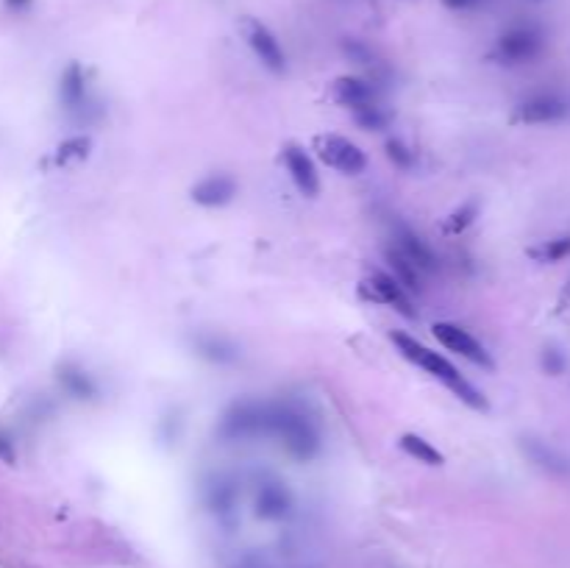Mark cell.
Segmentation results:
<instances>
[{
    "mask_svg": "<svg viewBox=\"0 0 570 568\" xmlns=\"http://www.w3.org/2000/svg\"><path fill=\"white\" fill-rule=\"evenodd\" d=\"M387 265H390L393 276H395L406 290H418V292L423 290L426 274H423V270H418L406 257H401V254L395 251V248H387Z\"/></svg>",
    "mask_w": 570,
    "mask_h": 568,
    "instance_id": "cell-20",
    "label": "cell"
},
{
    "mask_svg": "<svg viewBox=\"0 0 570 568\" xmlns=\"http://www.w3.org/2000/svg\"><path fill=\"white\" fill-rule=\"evenodd\" d=\"M254 513L262 521H270V524H281V521H289L295 513V496L289 490V485L276 473H259L254 482Z\"/></svg>",
    "mask_w": 570,
    "mask_h": 568,
    "instance_id": "cell-4",
    "label": "cell"
},
{
    "mask_svg": "<svg viewBox=\"0 0 570 568\" xmlns=\"http://www.w3.org/2000/svg\"><path fill=\"white\" fill-rule=\"evenodd\" d=\"M565 118V101L557 95H534L520 103L523 123H557Z\"/></svg>",
    "mask_w": 570,
    "mask_h": 568,
    "instance_id": "cell-18",
    "label": "cell"
},
{
    "mask_svg": "<svg viewBox=\"0 0 570 568\" xmlns=\"http://www.w3.org/2000/svg\"><path fill=\"white\" fill-rule=\"evenodd\" d=\"M359 292L364 301L390 307L401 317H406V321H415L418 317V307L412 301V295H409V290L393 274H387V270H373L368 279H362Z\"/></svg>",
    "mask_w": 570,
    "mask_h": 568,
    "instance_id": "cell-5",
    "label": "cell"
},
{
    "mask_svg": "<svg viewBox=\"0 0 570 568\" xmlns=\"http://www.w3.org/2000/svg\"><path fill=\"white\" fill-rule=\"evenodd\" d=\"M390 248H395V251H398L401 257H406L418 270H423L426 276L437 274V270H440V259H437V254H435V248H431L428 240H426L420 232H415L412 226L395 223V229H393V245H390Z\"/></svg>",
    "mask_w": 570,
    "mask_h": 568,
    "instance_id": "cell-11",
    "label": "cell"
},
{
    "mask_svg": "<svg viewBox=\"0 0 570 568\" xmlns=\"http://www.w3.org/2000/svg\"><path fill=\"white\" fill-rule=\"evenodd\" d=\"M398 446H401V451L406 454V457H412V460H418L423 465L440 468L445 463V454L431 440H426L423 435H415V432H406V435H401Z\"/></svg>",
    "mask_w": 570,
    "mask_h": 568,
    "instance_id": "cell-19",
    "label": "cell"
},
{
    "mask_svg": "<svg viewBox=\"0 0 570 568\" xmlns=\"http://www.w3.org/2000/svg\"><path fill=\"white\" fill-rule=\"evenodd\" d=\"M312 145H314L317 159L342 176H359V173H364V168H368V156H364V151L356 143H351L348 137H342V134H331V131L317 134Z\"/></svg>",
    "mask_w": 570,
    "mask_h": 568,
    "instance_id": "cell-6",
    "label": "cell"
},
{
    "mask_svg": "<svg viewBox=\"0 0 570 568\" xmlns=\"http://www.w3.org/2000/svg\"><path fill=\"white\" fill-rule=\"evenodd\" d=\"M448 12H476L484 6V0H443Z\"/></svg>",
    "mask_w": 570,
    "mask_h": 568,
    "instance_id": "cell-27",
    "label": "cell"
},
{
    "mask_svg": "<svg viewBox=\"0 0 570 568\" xmlns=\"http://www.w3.org/2000/svg\"><path fill=\"white\" fill-rule=\"evenodd\" d=\"M242 37L248 42L250 54L256 56V62L265 67L273 76H284L287 73V54L281 48L279 37L273 34V29L267 22L256 20V17H245L242 20Z\"/></svg>",
    "mask_w": 570,
    "mask_h": 568,
    "instance_id": "cell-7",
    "label": "cell"
},
{
    "mask_svg": "<svg viewBox=\"0 0 570 568\" xmlns=\"http://www.w3.org/2000/svg\"><path fill=\"white\" fill-rule=\"evenodd\" d=\"M192 349L200 359H207L209 366L217 368H232L242 359V349L223 332H195Z\"/></svg>",
    "mask_w": 570,
    "mask_h": 568,
    "instance_id": "cell-15",
    "label": "cell"
},
{
    "mask_svg": "<svg viewBox=\"0 0 570 568\" xmlns=\"http://www.w3.org/2000/svg\"><path fill=\"white\" fill-rule=\"evenodd\" d=\"M354 120H356V126L364 128V131H381V128L390 126L393 115H390V109H387L384 103H376V106H370V109L356 111Z\"/></svg>",
    "mask_w": 570,
    "mask_h": 568,
    "instance_id": "cell-23",
    "label": "cell"
},
{
    "mask_svg": "<svg viewBox=\"0 0 570 568\" xmlns=\"http://www.w3.org/2000/svg\"><path fill=\"white\" fill-rule=\"evenodd\" d=\"M59 103L67 115H84L89 109V84H86V70L78 62H70L59 76Z\"/></svg>",
    "mask_w": 570,
    "mask_h": 568,
    "instance_id": "cell-16",
    "label": "cell"
},
{
    "mask_svg": "<svg viewBox=\"0 0 570 568\" xmlns=\"http://www.w3.org/2000/svg\"><path fill=\"white\" fill-rule=\"evenodd\" d=\"M387 156H390V162L401 170H412L415 162H418V153L409 148L403 140H387Z\"/></svg>",
    "mask_w": 570,
    "mask_h": 568,
    "instance_id": "cell-25",
    "label": "cell"
},
{
    "mask_svg": "<svg viewBox=\"0 0 570 568\" xmlns=\"http://www.w3.org/2000/svg\"><path fill=\"white\" fill-rule=\"evenodd\" d=\"M523 446H526V454L532 457V463H537L540 468H545L549 473H565L567 463L559 457L554 449H549V446L540 443V440H529V443H523Z\"/></svg>",
    "mask_w": 570,
    "mask_h": 568,
    "instance_id": "cell-22",
    "label": "cell"
},
{
    "mask_svg": "<svg viewBox=\"0 0 570 568\" xmlns=\"http://www.w3.org/2000/svg\"><path fill=\"white\" fill-rule=\"evenodd\" d=\"M542 48V37L534 26H512L495 42V56L501 64H523L532 62Z\"/></svg>",
    "mask_w": 570,
    "mask_h": 568,
    "instance_id": "cell-10",
    "label": "cell"
},
{
    "mask_svg": "<svg viewBox=\"0 0 570 568\" xmlns=\"http://www.w3.org/2000/svg\"><path fill=\"white\" fill-rule=\"evenodd\" d=\"M234 568H267V565L262 560H240Z\"/></svg>",
    "mask_w": 570,
    "mask_h": 568,
    "instance_id": "cell-29",
    "label": "cell"
},
{
    "mask_svg": "<svg viewBox=\"0 0 570 568\" xmlns=\"http://www.w3.org/2000/svg\"><path fill=\"white\" fill-rule=\"evenodd\" d=\"M476 215H478V203L476 201H468V203H462L460 210H453L451 215H448V220H445V232L448 235H462L468 226L476 220Z\"/></svg>",
    "mask_w": 570,
    "mask_h": 568,
    "instance_id": "cell-24",
    "label": "cell"
},
{
    "mask_svg": "<svg viewBox=\"0 0 570 568\" xmlns=\"http://www.w3.org/2000/svg\"><path fill=\"white\" fill-rule=\"evenodd\" d=\"M240 195V185L228 173H209L190 190V198L203 210H223Z\"/></svg>",
    "mask_w": 570,
    "mask_h": 568,
    "instance_id": "cell-14",
    "label": "cell"
},
{
    "mask_svg": "<svg viewBox=\"0 0 570 568\" xmlns=\"http://www.w3.org/2000/svg\"><path fill=\"white\" fill-rule=\"evenodd\" d=\"M34 4H37V0H4V6H6L9 12H14V14H26V12H31V9H34Z\"/></svg>",
    "mask_w": 570,
    "mask_h": 568,
    "instance_id": "cell-28",
    "label": "cell"
},
{
    "mask_svg": "<svg viewBox=\"0 0 570 568\" xmlns=\"http://www.w3.org/2000/svg\"><path fill=\"white\" fill-rule=\"evenodd\" d=\"M89 151H93V137H89V134H73L70 140H64L56 148V165L81 162V159L89 156Z\"/></svg>",
    "mask_w": 570,
    "mask_h": 568,
    "instance_id": "cell-21",
    "label": "cell"
},
{
    "mask_svg": "<svg viewBox=\"0 0 570 568\" xmlns=\"http://www.w3.org/2000/svg\"><path fill=\"white\" fill-rule=\"evenodd\" d=\"M431 334H435L448 351H453V354H460L462 359L473 362L476 368H484V371H493V368H495V362H493L490 351H487L482 343H478V340H476L468 329H462L460 324L440 321V324L431 326Z\"/></svg>",
    "mask_w": 570,
    "mask_h": 568,
    "instance_id": "cell-8",
    "label": "cell"
},
{
    "mask_svg": "<svg viewBox=\"0 0 570 568\" xmlns=\"http://www.w3.org/2000/svg\"><path fill=\"white\" fill-rule=\"evenodd\" d=\"M390 340L395 343V349H398V354L403 359L415 362V366H420L426 374H431L437 382H443L456 399L470 407V410H476V413H487L490 410L487 396L478 391L470 379H465L460 371H456L440 351H431L428 346H423L420 340H415V337H409L406 332H390Z\"/></svg>",
    "mask_w": 570,
    "mask_h": 568,
    "instance_id": "cell-1",
    "label": "cell"
},
{
    "mask_svg": "<svg viewBox=\"0 0 570 568\" xmlns=\"http://www.w3.org/2000/svg\"><path fill=\"white\" fill-rule=\"evenodd\" d=\"M217 438L223 443H248L270 435V401L242 399L234 401L217 421Z\"/></svg>",
    "mask_w": 570,
    "mask_h": 568,
    "instance_id": "cell-3",
    "label": "cell"
},
{
    "mask_svg": "<svg viewBox=\"0 0 570 568\" xmlns=\"http://www.w3.org/2000/svg\"><path fill=\"white\" fill-rule=\"evenodd\" d=\"M331 95L334 101L348 109L351 115H356V111L362 109H370L376 103H381V93L379 86L368 78H359V76H339L334 84H331Z\"/></svg>",
    "mask_w": 570,
    "mask_h": 568,
    "instance_id": "cell-13",
    "label": "cell"
},
{
    "mask_svg": "<svg viewBox=\"0 0 570 568\" xmlns=\"http://www.w3.org/2000/svg\"><path fill=\"white\" fill-rule=\"evenodd\" d=\"M281 159H284V168L292 178L295 190H298L304 198H317L321 195V173H317L312 156L306 153L304 145L298 143H287L281 148Z\"/></svg>",
    "mask_w": 570,
    "mask_h": 568,
    "instance_id": "cell-12",
    "label": "cell"
},
{
    "mask_svg": "<svg viewBox=\"0 0 570 568\" xmlns=\"http://www.w3.org/2000/svg\"><path fill=\"white\" fill-rule=\"evenodd\" d=\"M295 463H312L323 449L321 429L295 404H270V435Z\"/></svg>",
    "mask_w": 570,
    "mask_h": 568,
    "instance_id": "cell-2",
    "label": "cell"
},
{
    "mask_svg": "<svg viewBox=\"0 0 570 568\" xmlns=\"http://www.w3.org/2000/svg\"><path fill=\"white\" fill-rule=\"evenodd\" d=\"M56 382H59V388L76 401H95L101 396V384L95 382V376L76 359L61 362L56 368Z\"/></svg>",
    "mask_w": 570,
    "mask_h": 568,
    "instance_id": "cell-17",
    "label": "cell"
},
{
    "mask_svg": "<svg viewBox=\"0 0 570 568\" xmlns=\"http://www.w3.org/2000/svg\"><path fill=\"white\" fill-rule=\"evenodd\" d=\"M0 460H4L6 465H14V460H17L14 443H12V438L6 435V432H4V429H0Z\"/></svg>",
    "mask_w": 570,
    "mask_h": 568,
    "instance_id": "cell-26",
    "label": "cell"
},
{
    "mask_svg": "<svg viewBox=\"0 0 570 568\" xmlns=\"http://www.w3.org/2000/svg\"><path fill=\"white\" fill-rule=\"evenodd\" d=\"M203 505L220 524H228L240 505V482L228 471L209 473L207 482H203Z\"/></svg>",
    "mask_w": 570,
    "mask_h": 568,
    "instance_id": "cell-9",
    "label": "cell"
}]
</instances>
